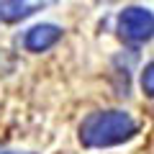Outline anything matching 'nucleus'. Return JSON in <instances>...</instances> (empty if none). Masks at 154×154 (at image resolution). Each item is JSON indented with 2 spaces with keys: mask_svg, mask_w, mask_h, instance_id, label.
<instances>
[{
  "mask_svg": "<svg viewBox=\"0 0 154 154\" xmlns=\"http://www.w3.org/2000/svg\"><path fill=\"white\" fill-rule=\"evenodd\" d=\"M136 121L126 110H98L90 113L80 126V141L90 149L116 146L136 134Z\"/></svg>",
  "mask_w": 154,
  "mask_h": 154,
  "instance_id": "f257e3e1",
  "label": "nucleus"
},
{
  "mask_svg": "<svg viewBox=\"0 0 154 154\" xmlns=\"http://www.w3.org/2000/svg\"><path fill=\"white\" fill-rule=\"evenodd\" d=\"M118 33L128 44H144L154 38V13L149 8L131 5L118 16Z\"/></svg>",
  "mask_w": 154,
  "mask_h": 154,
  "instance_id": "f03ea898",
  "label": "nucleus"
},
{
  "mask_svg": "<svg viewBox=\"0 0 154 154\" xmlns=\"http://www.w3.org/2000/svg\"><path fill=\"white\" fill-rule=\"evenodd\" d=\"M49 3H54V0H0V21L3 23L23 21Z\"/></svg>",
  "mask_w": 154,
  "mask_h": 154,
  "instance_id": "7ed1b4c3",
  "label": "nucleus"
},
{
  "mask_svg": "<svg viewBox=\"0 0 154 154\" xmlns=\"http://www.w3.org/2000/svg\"><path fill=\"white\" fill-rule=\"evenodd\" d=\"M59 38H62V28L51 26V23H41V26H33L31 31H26L23 44H26L28 51H46Z\"/></svg>",
  "mask_w": 154,
  "mask_h": 154,
  "instance_id": "20e7f679",
  "label": "nucleus"
},
{
  "mask_svg": "<svg viewBox=\"0 0 154 154\" xmlns=\"http://www.w3.org/2000/svg\"><path fill=\"white\" fill-rule=\"evenodd\" d=\"M141 88H144L146 95H154V62L144 67V72H141Z\"/></svg>",
  "mask_w": 154,
  "mask_h": 154,
  "instance_id": "39448f33",
  "label": "nucleus"
},
{
  "mask_svg": "<svg viewBox=\"0 0 154 154\" xmlns=\"http://www.w3.org/2000/svg\"><path fill=\"white\" fill-rule=\"evenodd\" d=\"M8 154H18V152H8Z\"/></svg>",
  "mask_w": 154,
  "mask_h": 154,
  "instance_id": "423d86ee",
  "label": "nucleus"
}]
</instances>
